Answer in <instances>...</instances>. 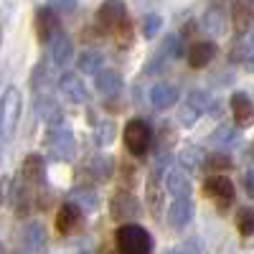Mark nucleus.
<instances>
[{
  "instance_id": "obj_30",
  "label": "nucleus",
  "mask_w": 254,
  "mask_h": 254,
  "mask_svg": "<svg viewBox=\"0 0 254 254\" xmlns=\"http://www.w3.org/2000/svg\"><path fill=\"white\" fill-rule=\"evenodd\" d=\"M115 135H117V125L112 120H104V122L97 125V130H94V142L99 147H107V145L115 142Z\"/></svg>"
},
{
  "instance_id": "obj_2",
  "label": "nucleus",
  "mask_w": 254,
  "mask_h": 254,
  "mask_svg": "<svg viewBox=\"0 0 254 254\" xmlns=\"http://www.w3.org/2000/svg\"><path fill=\"white\" fill-rule=\"evenodd\" d=\"M97 23L104 33H120L125 26H130L125 3L122 0H104L97 10Z\"/></svg>"
},
{
  "instance_id": "obj_6",
  "label": "nucleus",
  "mask_w": 254,
  "mask_h": 254,
  "mask_svg": "<svg viewBox=\"0 0 254 254\" xmlns=\"http://www.w3.org/2000/svg\"><path fill=\"white\" fill-rule=\"evenodd\" d=\"M110 214H112L115 221L132 224V219L140 216V203L130 190H117V193L112 196V201H110Z\"/></svg>"
},
{
  "instance_id": "obj_38",
  "label": "nucleus",
  "mask_w": 254,
  "mask_h": 254,
  "mask_svg": "<svg viewBox=\"0 0 254 254\" xmlns=\"http://www.w3.org/2000/svg\"><path fill=\"white\" fill-rule=\"evenodd\" d=\"M41 84H49V71H46V64H38L33 69V87L38 89Z\"/></svg>"
},
{
  "instance_id": "obj_21",
  "label": "nucleus",
  "mask_w": 254,
  "mask_h": 254,
  "mask_svg": "<svg viewBox=\"0 0 254 254\" xmlns=\"http://www.w3.org/2000/svg\"><path fill=\"white\" fill-rule=\"evenodd\" d=\"M190 219H193V203H190V198H176L171 203V208H168V221H171V226L181 229Z\"/></svg>"
},
{
  "instance_id": "obj_43",
  "label": "nucleus",
  "mask_w": 254,
  "mask_h": 254,
  "mask_svg": "<svg viewBox=\"0 0 254 254\" xmlns=\"http://www.w3.org/2000/svg\"><path fill=\"white\" fill-rule=\"evenodd\" d=\"M0 160H3V153H0Z\"/></svg>"
},
{
  "instance_id": "obj_3",
  "label": "nucleus",
  "mask_w": 254,
  "mask_h": 254,
  "mask_svg": "<svg viewBox=\"0 0 254 254\" xmlns=\"http://www.w3.org/2000/svg\"><path fill=\"white\" fill-rule=\"evenodd\" d=\"M153 145V130L145 120H130L125 127V147L135 158H142Z\"/></svg>"
},
{
  "instance_id": "obj_13",
  "label": "nucleus",
  "mask_w": 254,
  "mask_h": 254,
  "mask_svg": "<svg viewBox=\"0 0 254 254\" xmlns=\"http://www.w3.org/2000/svg\"><path fill=\"white\" fill-rule=\"evenodd\" d=\"M49 51H51V59L56 66H66V64L74 59V44H71V38L59 31L51 41H49Z\"/></svg>"
},
{
  "instance_id": "obj_11",
  "label": "nucleus",
  "mask_w": 254,
  "mask_h": 254,
  "mask_svg": "<svg viewBox=\"0 0 254 254\" xmlns=\"http://www.w3.org/2000/svg\"><path fill=\"white\" fill-rule=\"evenodd\" d=\"M59 31H61L59 15H56L51 8H38V10H36V36H38V41L49 44V41H51Z\"/></svg>"
},
{
  "instance_id": "obj_24",
  "label": "nucleus",
  "mask_w": 254,
  "mask_h": 254,
  "mask_svg": "<svg viewBox=\"0 0 254 254\" xmlns=\"http://www.w3.org/2000/svg\"><path fill=\"white\" fill-rule=\"evenodd\" d=\"M239 142V130L234 125H221L219 130L211 132V145L214 147H221V150H226V147H234Z\"/></svg>"
},
{
  "instance_id": "obj_7",
  "label": "nucleus",
  "mask_w": 254,
  "mask_h": 254,
  "mask_svg": "<svg viewBox=\"0 0 254 254\" xmlns=\"http://www.w3.org/2000/svg\"><path fill=\"white\" fill-rule=\"evenodd\" d=\"M203 193L208 198H214L219 203V208H226L234 203L237 198V190H234V183H231L226 176H211L203 181Z\"/></svg>"
},
{
  "instance_id": "obj_4",
  "label": "nucleus",
  "mask_w": 254,
  "mask_h": 254,
  "mask_svg": "<svg viewBox=\"0 0 254 254\" xmlns=\"http://www.w3.org/2000/svg\"><path fill=\"white\" fill-rule=\"evenodd\" d=\"M46 145H49V153H51L56 160H71V158H74V153H76V140H74V132L69 130L66 125L49 127Z\"/></svg>"
},
{
  "instance_id": "obj_31",
  "label": "nucleus",
  "mask_w": 254,
  "mask_h": 254,
  "mask_svg": "<svg viewBox=\"0 0 254 254\" xmlns=\"http://www.w3.org/2000/svg\"><path fill=\"white\" fill-rule=\"evenodd\" d=\"M237 229L242 237H252L254 234V208L244 206L237 211Z\"/></svg>"
},
{
  "instance_id": "obj_18",
  "label": "nucleus",
  "mask_w": 254,
  "mask_h": 254,
  "mask_svg": "<svg viewBox=\"0 0 254 254\" xmlns=\"http://www.w3.org/2000/svg\"><path fill=\"white\" fill-rule=\"evenodd\" d=\"M36 112L41 115V120H44L49 127H59V125H64V112H61V107L49 97V94H41L38 99H36Z\"/></svg>"
},
{
  "instance_id": "obj_17",
  "label": "nucleus",
  "mask_w": 254,
  "mask_h": 254,
  "mask_svg": "<svg viewBox=\"0 0 254 254\" xmlns=\"http://www.w3.org/2000/svg\"><path fill=\"white\" fill-rule=\"evenodd\" d=\"M10 198H13V206H15V214H18V216H28L31 211H33V206H36V201H33L36 196H33V190L28 188L26 181H18V183L13 186Z\"/></svg>"
},
{
  "instance_id": "obj_39",
  "label": "nucleus",
  "mask_w": 254,
  "mask_h": 254,
  "mask_svg": "<svg viewBox=\"0 0 254 254\" xmlns=\"http://www.w3.org/2000/svg\"><path fill=\"white\" fill-rule=\"evenodd\" d=\"M8 198H10V181L0 178V203H5Z\"/></svg>"
},
{
  "instance_id": "obj_12",
  "label": "nucleus",
  "mask_w": 254,
  "mask_h": 254,
  "mask_svg": "<svg viewBox=\"0 0 254 254\" xmlns=\"http://www.w3.org/2000/svg\"><path fill=\"white\" fill-rule=\"evenodd\" d=\"M81 216H84V211L66 201L61 208H59V214H56V229H59V234H74V231L81 226Z\"/></svg>"
},
{
  "instance_id": "obj_42",
  "label": "nucleus",
  "mask_w": 254,
  "mask_h": 254,
  "mask_svg": "<svg viewBox=\"0 0 254 254\" xmlns=\"http://www.w3.org/2000/svg\"><path fill=\"white\" fill-rule=\"evenodd\" d=\"M249 46H252V49H254V33H252V36H249Z\"/></svg>"
},
{
  "instance_id": "obj_27",
  "label": "nucleus",
  "mask_w": 254,
  "mask_h": 254,
  "mask_svg": "<svg viewBox=\"0 0 254 254\" xmlns=\"http://www.w3.org/2000/svg\"><path fill=\"white\" fill-rule=\"evenodd\" d=\"M76 66H79L81 74H94L97 76L104 69V56L99 51H84L79 56V61H76Z\"/></svg>"
},
{
  "instance_id": "obj_19",
  "label": "nucleus",
  "mask_w": 254,
  "mask_h": 254,
  "mask_svg": "<svg viewBox=\"0 0 254 254\" xmlns=\"http://www.w3.org/2000/svg\"><path fill=\"white\" fill-rule=\"evenodd\" d=\"M214 56H216V46L208 44V41H198V44H193L188 49V66L203 69L214 61Z\"/></svg>"
},
{
  "instance_id": "obj_34",
  "label": "nucleus",
  "mask_w": 254,
  "mask_h": 254,
  "mask_svg": "<svg viewBox=\"0 0 254 254\" xmlns=\"http://www.w3.org/2000/svg\"><path fill=\"white\" fill-rule=\"evenodd\" d=\"M160 26H163L160 15L147 13V15L142 18V36H145V38H155V36L160 33Z\"/></svg>"
},
{
  "instance_id": "obj_33",
  "label": "nucleus",
  "mask_w": 254,
  "mask_h": 254,
  "mask_svg": "<svg viewBox=\"0 0 254 254\" xmlns=\"http://www.w3.org/2000/svg\"><path fill=\"white\" fill-rule=\"evenodd\" d=\"M163 54H168L171 59H181V56H183V41H181V36H176V33L165 36V41H163Z\"/></svg>"
},
{
  "instance_id": "obj_40",
  "label": "nucleus",
  "mask_w": 254,
  "mask_h": 254,
  "mask_svg": "<svg viewBox=\"0 0 254 254\" xmlns=\"http://www.w3.org/2000/svg\"><path fill=\"white\" fill-rule=\"evenodd\" d=\"M244 186H247V193L254 196V171H249V173L244 176Z\"/></svg>"
},
{
  "instance_id": "obj_29",
  "label": "nucleus",
  "mask_w": 254,
  "mask_h": 254,
  "mask_svg": "<svg viewBox=\"0 0 254 254\" xmlns=\"http://www.w3.org/2000/svg\"><path fill=\"white\" fill-rule=\"evenodd\" d=\"M203 28H206L208 33H214V36L224 33V28H226V15H224L219 8L206 10V15H203Z\"/></svg>"
},
{
  "instance_id": "obj_25",
  "label": "nucleus",
  "mask_w": 254,
  "mask_h": 254,
  "mask_svg": "<svg viewBox=\"0 0 254 254\" xmlns=\"http://www.w3.org/2000/svg\"><path fill=\"white\" fill-rule=\"evenodd\" d=\"M89 173H92V178L107 183V181L112 178V173H115V160H112L110 155H97V158H92Z\"/></svg>"
},
{
  "instance_id": "obj_35",
  "label": "nucleus",
  "mask_w": 254,
  "mask_h": 254,
  "mask_svg": "<svg viewBox=\"0 0 254 254\" xmlns=\"http://www.w3.org/2000/svg\"><path fill=\"white\" fill-rule=\"evenodd\" d=\"M206 165L211 168V171H229V168H231V158L224 155V153H216V155L206 158Z\"/></svg>"
},
{
  "instance_id": "obj_36",
  "label": "nucleus",
  "mask_w": 254,
  "mask_h": 254,
  "mask_svg": "<svg viewBox=\"0 0 254 254\" xmlns=\"http://www.w3.org/2000/svg\"><path fill=\"white\" fill-rule=\"evenodd\" d=\"M198 117H201V112H198V110H193L188 102L183 104V107H181V112H178V120H181V125H183V127L196 125V120H198Z\"/></svg>"
},
{
  "instance_id": "obj_23",
  "label": "nucleus",
  "mask_w": 254,
  "mask_h": 254,
  "mask_svg": "<svg viewBox=\"0 0 254 254\" xmlns=\"http://www.w3.org/2000/svg\"><path fill=\"white\" fill-rule=\"evenodd\" d=\"M206 153L201 150L198 145H188V147H183L181 150V155H178V160H181V168L183 171H188V173H193V171H198V168L206 163Z\"/></svg>"
},
{
  "instance_id": "obj_9",
  "label": "nucleus",
  "mask_w": 254,
  "mask_h": 254,
  "mask_svg": "<svg viewBox=\"0 0 254 254\" xmlns=\"http://www.w3.org/2000/svg\"><path fill=\"white\" fill-rule=\"evenodd\" d=\"M231 23L239 36L254 31V0H234L231 5Z\"/></svg>"
},
{
  "instance_id": "obj_28",
  "label": "nucleus",
  "mask_w": 254,
  "mask_h": 254,
  "mask_svg": "<svg viewBox=\"0 0 254 254\" xmlns=\"http://www.w3.org/2000/svg\"><path fill=\"white\" fill-rule=\"evenodd\" d=\"M69 201L76 203L81 211H94L99 206V198H97V193H94L92 188H76V190H71Z\"/></svg>"
},
{
  "instance_id": "obj_26",
  "label": "nucleus",
  "mask_w": 254,
  "mask_h": 254,
  "mask_svg": "<svg viewBox=\"0 0 254 254\" xmlns=\"http://www.w3.org/2000/svg\"><path fill=\"white\" fill-rule=\"evenodd\" d=\"M23 244L31 249V252H41L46 247V231H44V226L41 224H28L26 229H23Z\"/></svg>"
},
{
  "instance_id": "obj_37",
  "label": "nucleus",
  "mask_w": 254,
  "mask_h": 254,
  "mask_svg": "<svg viewBox=\"0 0 254 254\" xmlns=\"http://www.w3.org/2000/svg\"><path fill=\"white\" fill-rule=\"evenodd\" d=\"M49 8L54 13L66 15V13H74L76 10V0H49Z\"/></svg>"
},
{
  "instance_id": "obj_5",
  "label": "nucleus",
  "mask_w": 254,
  "mask_h": 254,
  "mask_svg": "<svg viewBox=\"0 0 254 254\" xmlns=\"http://www.w3.org/2000/svg\"><path fill=\"white\" fill-rule=\"evenodd\" d=\"M20 110H23V99H20V92L15 87H8L3 99H0V122H3V132L13 135L18 120H20Z\"/></svg>"
},
{
  "instance_id": "obj_41",
  "label": "nucleus",
  "mask_w": 254,
  "mask_h": 254,
  "mask_svg": "<svg viewBox=\"0 0 254 254\" xmlns=\"http://www.w3.org/2000/svg\"><path fill=\"white\" fill-rule=\"evenodd\" d=\"M165 254H188L186 249H171V252H165Z\"/></svg>"
},
{
  "instance_id": "obj_14",
  "label": "nucleus",
  "mask_w": 254,
  "mask_h": 254,
  "mask_svg": "<svg viewBox=\"0 0 254 254\" xmlns=\"http://www.w3.org/2000/svg\"><path fill=\"white\" fill-rule=\"evenodd\" d=\"M165 188L176 198H190V178L183 168H168L165 171Z\"/></svg>"
},
{
  "instance_id": "obj_32",
  "label": "nucleus",
  "mask_w": 254,
  "mask_h": 254,
  "mask_svg": "<svg viewBox=\"0 0 254 254\" xmlns=\"http://www.w3.org/2000/svg\"><path fill=\"white\" fill-rule=\"evenodd\" d=\"M188 104L203 115V112H211V107H214V99H211L206 92H190V94H188Z\"/></svg>"
},
{
  "instance_id": "obj_22",
  "label": "nucleus",
  "mask_w": 254,
  "mask_h": 254,
  "mask_svg": "<svg viewBox=\"0 0 254 254\" xmlns=\"http://www.w3.org/2000/svg\"><path fill=\"white\" fill-rule=\"evenodd\" d=\"M97 92L102 97H117L122 92V76L112 69H102L97 74Z\"/></svg>"
},
{
  "instance_id": "obj_15",
  "label": "nucleus",
  "mask_w": 254,
  "mask_h": 254,
  "mask_svg": "<svg viewBox=\"0 0 254 254\" xmlns=\"http://www.w3.org/2000/svg\"><path fill=\"white\" fill-rule=\"evenodd\" d=\"M229 104H231V115H234V120H237L239 127H249V125H254V102H252L247 94L237 92L234 97H231Z\"/></svg>"
},
{
  "instance_id": "obj_8",
  "label": "nucleus",
  "mask_w": 254,
  "mask_h": 254,
  "mask_svg": "<svg viewBox=\"0 0 254 254\" xmlns=\"http://www.w3.org/2000/svg\"><path fill=\"white\" fill-rule=\"evenodd\" d=\"M145 193H147V208L155 219H163V206H165V186L160 178V171H153L150 178H147L145 186Z\"/></svg>"
},
{
  "instance_id": "obj_10",
  "label": "nucleus",
  "mask_w": 254,
  "mask_h": 254,
  "mask_svg": "<svg viewBox=\"0 0 254 254\" xmlns=\"http://www.w3.org/2000/svg\"><path fill=\"white\" fill-rule=\"evenodd\" d=\"M59 89H61V94H64V97H66L69 102H74V104H84V102H89L87 84L81 81V76H76V74H71V71L61 74V79H59Z\"/></svg>"
},
{
  "instance_id": "obj_1",
  "label": "nucleus",
  "mask_w": 254,
  "mask_h": 254,
  "mask_svg": "<svg viewBox=\"0 0 254 254\" xmlns=\"http://www.w3.org/2000/svg\"><path fill=\"white\" fill-rule=\"evenodd\" d=\"M117 252L120 254H150L153 252V237L147 234V229L137 224H122L115 234Z\"/></svg>"
},
{
  "instance_id": "obj_20",
  "label": "nucleus",
  "mask_w": 254,
  "mask_h": 254,
  "mask_svg": "<svg viewBox=\"0 0 254 254\" xmlns=\"http://www.w3.org/2000/svg\"><path fill=\"white\" fill-rule=\"evenodd\" d=\"M20 176H23V181L26 183H44V178H46V160L41 158V155H28L26 160H23V165H20Z\"/></svg>"
},
{
  "instance_id": "obj_16",
  "label": "nucleus",
  "mask_w": 254,
  "mask_h": 254,
  "mask_svg": "<svg viewBox=\"0 0 254 254\" xmlns=\"http://www.w3.org/2000/svg\"><path fill=\"white\" fill-rule=\"evenodd\" d=\"M150 102H153V107L158 112H165V110H171L173 104L178 102V89L173 87V84H168V81H160V84H155V87L150 89Z\"/></svg>"
}]
</instances>
